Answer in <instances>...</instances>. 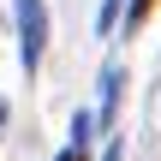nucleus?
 <instances>
[{"instance_id":"nucleus-3","label":"nucleus","mask_w":161,"mask_h":161,"mask_svg":"<svg viewBox=\"0 0 161 161\" xmlns=\"http://www.w3.org/2000/svg\"><path fill=\"white\" fill-rule=\"evenodd\" d=\"M90 131H96V114H84V108H78V114H72V143L84 149V143H90Z\"/></svg>"},{"instance_id":"nucleus-2","label":"nucleus","mask_w":161,"mask_h":161,"mask_svg":"<svg viewBox=\"0 0 161 161\" xmlns=\"http://www.w3.org/2000/svg\"><path fill=\"white\" fill-rule=\"evenodd\" d=\"M119 90H125V72H119V66H108V72H102V108H96V119H102V125L114 119V108H119Z\"/></svg>"},{"instance_id":"nucleus-8","label":"nucleus","mask_w":161,"mask_h":161,"mask_svg":"<svg viewBox=\"0 0 161 161\" xmlns=\"http://www.w3.org/2000/svg\"><path fill=\"white\" fill-rule=\"evenodd\" d=\"M6 119H12V108H6V102H0V125H6Z\"/></svg>"},{"instance_id":"nucleus-5","label":"nucleus","mask_w":161,"mask_h":161,"mask_svg":"<svg viewBox=\"0 0 161 161\" xmlns=\"http://www.w3.org/2000/svg\"><path fill=\"white\" fill-rule=\"evenodd\" d=\"M149 12H155V0H131V12H125V30H137Z\"/></svg>"},{"instance_id":"nucleus-7","label":"nucleus","mask_w":161,"mask_h":161,"mask_svg":"<svg viewBox=\"0 0 161 161\" xmlns=\"http://www.w3.org/2000/svg\"><path fill=\"white\" fill-rule=\"evenodd\" d=\"M102 161H119V143H108V149H102Z\"/></svg>"},{"instance_id":"nucleus-6","label":"nucleus","mask_w":161,"mask_h":161,"mask_svg":"<svg viewBox=\"0 0 161 161\" xmlns=\"http://www.w3.org/2000/svg\"><path fill=\"white\" fill-rule=\"evenodd\" d=\"M54 161H84V149H78V143H66V149H60Z\"/></svg>"},{"instance_id":"nucleus-4","label":"nucleus","mask_w":161,"mask_h":161,"mask_svg":"<svg viewBox=\"0 0 161 161\" xmlns=\"http://www.w3.org/2000/svg\"><path fill=\"white\" fill-rule=\"evenodd\" d=\"M114 18H119V0H102V12H96V30L108 36V30H114Z\"/></svg>"},{"instance_id":"nucleus-1","label":"nucleus","mask_w":161,"mask_h":161,"mask_svg":"<svg viewBox=\"0 0 161 161\" xmlns=\"http://www.w3.org/2000/svg\"><path fill=\"white\" fill-rule=\"evenodd\" d=\"M12 12H18V60H24V72L36 78L42 48H48V6H42V0H12Z\"/></svg>"}]
</instances>
